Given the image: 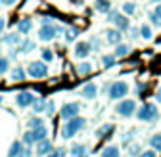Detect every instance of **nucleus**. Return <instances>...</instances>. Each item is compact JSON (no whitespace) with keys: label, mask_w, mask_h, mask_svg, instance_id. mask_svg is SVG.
I'll return each instance as SVG.
<instances>
[{"label":"nucleus","mask_w":161,"mask_h":157,"mask_svg":"<svg viewBox=\"0 0 161 157\" xmlns=\"http://www.w3.org/2000/svg\"><path fill=\"white\" fill-rule=\"evenodd\" d=\"M2 100H4V98H2V94H0V104H2Z\"/></svg>","instance_id":"obj_46"},{"label":"nucleus","mask_w":161,"mask_h":157,"mask_svg":"<svg viewBox=\"0 0 161 157\" xmlns=\"http://www.w3.org/2000/svg\"><path fill=\"white\" fill-rule=\"evenodd\" d=\"M102 65L104 67H113L115 65V56H111V54L102 56Z\"/></svg>","instance_id":"obj_30"},{"label":"nucleus","mask_w":161,"mask_h":157,"mask_svg":"<svg viewBox=\"0 0 161 157\" xmlns=\"http://www.w3.org/2000/svg\"><path fill=\"white\" fill-rule=\"evenodd\" d=\"M54 111H56V106H54V102H46V107H44V113H46L48 117H52V115H54Z\"/></svg>","instance_id":"obj_37"},{"label":"nucleus","mask_w":161,"mask_h":157,"mask_svg":"<svg viewBox=\"0 0 161 157\" xmlns=\"http://www.w3.org/2000/svg\"><path fill=\"white\" fill-rule=\"evenodd\" d=\"M35 50V41H31V38H25V41L19 42V52L21 54H29Z\"/></svg>","instance_id":"obj_21"},{"label":"nucleus","mask_w":161,"mask_h":157,"mask_svg":"<svg viewBox=\"0 0 161 157\" xmlns=\"http://www.w3.org/2000/svg\"><path fill=\"white\" fill-rule=\"evenodd\" d=\"M121 10H123V14L129 17V15H132L134 12H136V6H134V2H125L123 4V8H121Z\"/></svg>","instance_id":"obj_31"},{"label":"nucleus","mask_w":161,"mask_h":157,"mask_svg":"<svg viewBox=\"0 0 161 157\" xmlns=\"http://www.w3.org/2000/svg\"><path fill=\"white\" fill-rule=\"evenodd\" d=\"M90 44L88 42H77L75 44V57H79V60H85V57L90 54Z\"/></svg>","instance_id":"obj_13"},{"label":"nucleus","mask_w":161,"mask_h":157,"mask_svg":"<svg viewBox=\"0 0 161 157\" xmlns=\"http://www.w3.org/2000/svg\"><path fill=\"white\" fill-rule=\"evenodd\" d=\"M88 44H90L92 50H100V41L98 38H92V42H88Z\"/></svg>","instance_id":"obj_40"},{"label":"nucleus","mask_w":161,"mask_h":157,"mask_svg":"<svg viewBox=\"0 0 161 157\" xmlns=\"http://www.w3.org/2000/svg\"><path fill=\"white\" fill-rule=\"evenodd\" d=\"M115 111H117L119 117H132L134 111H136V102L134 100H129V98H123V100L117 104Z\"/></svg>","instance_id":"obj_5"},{"label":"nucleus","mask_w":161,"mask_h":157,"mask_svg":"<svg viewBox=\"0 0 161 157\" xmlns=\"http://www.w3.org/2000/svg\"><path fill=\"white\" fill-rule=\"evenodd\" d=\"M127 94H129V84L125 81H115L108 88V96L111 98V100H123Z\"/></svg>","instance_id":"obj_3"},{"label":"nucleus","mask_w":161,"mask_h":157,"mask_svg":"<svg viewBox=\"0 0 161 157\" xmlns=\"http://www.w3.org/2000/svg\"><path fill=\"white\" fill-rule=\"evenodd\" d=\"M153 14H155V15H157V17L161 19V4H157V6H155V10H153Z\"/></svg>","instance_id":"obj_42"},{"label":"nucleus","mask_w":161,"mask_h":157,"mask_svg":"<svg viewBox=\"0 0 161 157\" xmlns=\"http://www.w3.org/2000/svg\"><path fill=\"white\" fill-rule=\"evenodd\" d=\"M21 42V38H19V33H8L2 36V44H8V46H15Z\"/></svg>","instance_id":"obj_18"},{"label":"nucleus","mask_w":161,"mask_h":157,"mask_svg":"<svg viewBox=\"0 0 161 157\" xmlns=\"http://www.w3.org/2000/svg\"><path fill=\"white\" fill-rule=\"evenodd\" d=\"M150 21H152L153 25H157V27H161V19H159V17H157V15H155L153 12L150 14Z\"/></svg>","instance_id":"obj_38"},{"label":"nucleus","mask_w":161,"mask_h":157,"mask_svg":"<svg viewBox=\"0 0 161 157\" xmlns=\"http://www.w3.org/2000/svg\"><path fill=\"white\" fill-rule=\"evenodd\" d=\"M79 113H80V104H77V102H67V104H64L62 111H59V115H62L64 121L73 119V117H77Z\"/></svg>","instance_id":"obj_8"},{"label":"nucleus","mask_w":161,"mask_h":157,"mask_svg":"<svg viewBox=\"0 0 161 157\" xmlns=\"http://www.w3.org/2000/svg\"><path fill=\"white\" fill-rule=\"evenodd\" d=\"M155 100H157V102L161 104V86H159V88L155 90Z\"/></svg>","instance_id":"obj_43"},{"label":"nucleus","mask_w":161,"mask_h":157,"mask_svg":"<svg viewBox=\"0 0 161 157\" xmlns=\"http://www.w3.org/2000/svg\"><path fill=\"white\" fill-rule=\"evenodd\" d=\"M96 94H98V86L94 83H88V84H85L83 88H80V96L86 98V100H94Z\"/></svg>","instance_id":"obj_14"},{"label":"nucleus","mask_w":161,"mask_h":157,"mask_svg":"<svg viewBox=\"0 0 161 157\" xmlns=\"http://www.w3.org/2000/svg\"><path fill=\"white\" fill-rule=\"evenodd\" d=\"M77 35H79V31H77L75 27H69V29H65V31H64V36H65V42H73L75 38H77Z\"/></svg>","instance_id":"obj_28"},{"label":"nucleus","mask_w":161,"mask_h":157,"mask_svg":"<svg viewBox=\"0 0 161 157\" xmlns=\"http://www.w3.org/2000/svg\"><path fill=\"white\" fill-rule=\"evenodd\" d=\"M136 148H138V146H132V148H130V153H132V155H136V153H138V149H136Z\"/></svg>","instance_id":"obj_45"},{"label":"nucleus","mask_w":161,"mask_h":157,"mask_svg":"<svg viewBox=\"0 0 161 157\" xmlns=\"http://www.w3.org/2000/svg\"><path fill=\"white\" fill-rule=\"evenodd\" d=\"M113 130H115V127L111 123H106V125H102V127L94 132V136H96V140H104V138H108V136L113 134Z\"/></svg>","instance_id":"obj_11"},{"label":"nucleus","mask_w":161,"mask_h":157,"mask_svg":"<svg viewBox=\"0 0 161 157\" xmlns=\"http://www.w3.org/2000/svg\"><path fill=\"white\" fill-rule=\"evenodd\" d=\"M27 75L31 78H44L48 75V67L44 62H31L27 67Z\"/></svg>","instance_id":"obj_7"},{"label":"nucleus","mask_w":161,"mask_h":157,"mask_svg":"<svg viewBox=\"0 0 161 157\" xmlns=\"http://www.w3.org/2000/svg\"><path fill=\"white\" fill-rule=\"evenodd\" d=\"M129 54H130V46H129V44H123V42L117 44V46H115V52H113L115 57H125V56H129Z\"/></svg>","instance_id":"obj_22"},{"label":"nucleus","mask_w":161,"mask_h":157,"mask_svg":"<svg viewBox=\"0 0 161 157\" xmlns=\"http://www.w3.org/2000/svg\"><path fill=\"white\" fill-rule=\"evenodd\" d=\"M31 134H33V140H35V144H36V142H40V140H46V138H48V128H46V127L31 128Z\"/></svg>","instance_id":"obj_16"},{"label":"nucleus","mask_w":161,"mask_h":157,"mask_svg":"<svg viewBox=\"0 0 161 157\" xmlns=\"http://www.w3.org/2000/svg\"><path fill=\"white\" fill-rule=\"evenodd\" d=\"M71 157H88V149L80 144L71 146Z\"/></svg>","instance_id":"obj_20"},{"label":"nucleus","mask_w":161,"mask_h":157,"mask_svg":"<svg viewBox=\"0 0 161 157\" xmlns=\"http://www.w3.org/2000/svg\"><path fill=\"white\" fill-rule=\"evenodd\" d=\"M119 155H121V151L117 146H106L102 149V157H119Z\"/></svg>","instance_id":"obj_25"},{"label":"nucleus","mask_w":161,"mask_h":157,"mask_svg":"<svg viewBox=\"0 0 161 157\" xmlns=\"http://www.w3.org/2000/svg\"><path fill=\"white\" fill-rule=\"evenodd\" d=\"M35 102V96L31 94V92H19L17 96H15V104H17V107H29L31 104Z\"/></svg>","instance_id":"obj_9"},{"label":"nucleus","mask_w":161,"mask_h":157,"mask_svg":"<svg viewBox=\"0 0 161 157\" xmlns=\"http://www.w3.org/2000/svg\"><path fill=\"white\" fill-rule=\"evenodd\" d=\"M77 73H79L80 77H85V75H90V73H92V63H88V62H83V63H79V67H77Z\"/></svg>","instance_id":"obj_26"},{"label":"nucleus","mask_w":161,"mask_h":157,"mask_svg":"<svg viewBox=\"0 0 161 157\" xmlns=\"http://www.w3.org/2000/svg\"><path fill=\"white\" fill-rule=\"evenodd\" d=\"M8 69H10V60L4 56H0V75H4Z\"/></svg>","instance_id":"obj_33"},{"label":"nucleus","mask_w":161,"mask_h":157,"mask_svg":"<svg viewBox=\"0 0 161 157\" xmlns=\"http://www.w3.org/2000/svg\"><path fill=\"white\" fill-rule=\"evenodd\" d=\"M17 2V0H0V4H4V6H14Z\"/></svg>","instance_id":"obj_41"},{"label":"nucleus","mask_w":161,"mask_h":157,"mask_svg":"<svg viewBox=\"0 0 161 157\" xmlns=\"http://www.w3.org/2000/svg\"><path fill=\"white\" fill-rule=\"evenodd\" d=\"M25 77H27V71L23 69V67H15V69H12V81H25Z\"/></svg>","instance_id":"obj_23"},{"label":"nucleus","mask_w":161,"mask_h":157,"mask_svg":"<svg viewBox=\"0 0 161 157\" xmlns=\"http://www.w3.org/2000/svg\"><path fill=\"white\" fill-rule=\"evenodd\" d=\"M152 2H159V0H152Z\"/></svg>","instance_id":"obj_47"},{"label":"nucleus","mask_w":161,"mask_h":157,"mask_svg":"<svg viewBox=\"0 0 161 157\" xmlns=\"http://www.w3.org/2000/svg\"><path fill=\"white\" fill-rule=\"evenodd\" d=\"M4 27H6V19H4V17H0V33L4 31Z\"/></svg>","instance_id":"obj_44"},{"label":"nucleus","mask_w":161,"mask_h":157,"mask_svg":"<svg viewBox=\"0 0 161 157\" xmlns=\"http://www.w3.org/2000/svg\"><path fill=\"white\" fill-rule=\"evenodd\" d=\"M85 125H86V121L83 119V117H73V119H69V121H64V127H62V138L64 140H69V138H73V136L77 134V132H80L85 128Z\"/></svg>","instance_id":"obj_1"},{"label":"nucleus","mask_w":161,"mask_h":157,"mask_svg":"<svg viewBox=\"0 0 161 157\" xmlns=\"http://www.w3.org/2000/svg\"><path fill=\"white\" fill-rule=\"evenodd\" d=\"M150 148L153 151H161V134H153L150 138Z\"/></svg>","instance_id":"obj_27"},{"label":"nucleus","mask_w":161,"mask_h":157,"mask_svg":"<svg viewBox=\"0 0 161 157\" xmlns=\"http://www.w3.org/2000/svg\"><path fill=\"white\" fill-rule=\"evenodd\" d=\"M138 157H155V151L153 149H148V151H140Z\"/></svg>","instance_id":"obj_39"},{"label":"nucleus","mask_w":161,"mask_h":157,"mask_svg":"<svg viewBox=\"0 0 161 157\" xmlns=\"http://www.w3.org/2000/svg\"><path fill=\"white\" fill-rule=\"evenodd\" d=\"M108 21H111L121 33L123 31H129L130 29V23H129V17L125 15V14H119L117 10H111V12H108Z\"/></svg>","instance_id":"obj_4"},{"label":"nucleus","mask_w":161,"mask_h":157,"mask_svg":"<svg viewBox=\"0 0 161 157\" xmlns=\"http://www.w3.org/2000/svg\"><path fill=\"white\" fill-rule=\"evenodd\" d=\"M52 60H54V52L48 50V48H44L42 50V62L46 63V62H52Z\"/></svg>","instance_id":"obj_36"},{"label":"nucleus","mask_w":161,"mask_h":157,"mask_svg":"<svg viewBox=\"0 0 161 157\" xmlns=\"http://www.w3.org/2000/svg\"><path fill=\"white\" fill-rule=\"evenodd\" d=\"M136 117H138L140 121H144V123H152V121H155L157 117H159L157 106H155V104H142V106L136 109Z\"/></svg>","instance_id":"obj_2"},{"label":"nucleus","mask_w":161,"mask_h":157,"mask_svg":"<svg viewBox=\"0 0 161 157\" xmlns=\"http://www.w3.org/2000/svg\"><path fill=\"white\" fill-rule=\"evenodd\" d=\"M48 157H65V149H64V148H54V149L48 153Z\"/></svg>","instance_id":"obj_35"},{"label":"nucleus","mask_w":161,"mask_h":157,"mask_svg":"<svg viewBox=\"0 0 161 157\" xmlns=\"http://www.w3.org/2000/svg\"><path fill=\"white\" fill-rule=\"evenodd\" d=\"M106 38H108L109 44L117 46V44H121V41H123V33L119 29H109V31H106Z\"/></svg>","instance_id":"obj_12"},{"label":"nucleus","mask_w":161,"mask_h":157,"mask_svg":"<svg viewBox=\"0 0 161 157\" xmlns=\"http://www.w3.org/2000/svg\"><path fill=\"white\" fill-rule=\"evenodd\" d=\"M31 29H33V21L29 17H23L17 21V33L19 35H27V33H31Z\"/></svg>","instance_id":"obj_15"},{"label":"nucleus","mask_w":161,"mask_h":157,"mask_svg":"<svg viewBox=\"0 0 161 157\" xmlns=\"http://www.w3.org/2000/svg\"><path fill=\"white\" fill-rule=\"evenodd\" d=\"M94 8L100 14H108V12H111V2H109V0H96Z\"/></svg>","instance_id":"obj_19"},{"label":"nucleus","mask_w":161,"mask_h":157,"mask_svg":"<svg viewBox=\"0 0 161 157\" xmlns=\"http://www.w3.org/2000/svg\"><path fill=\"white\" fill-rule=\"evenodd\" d=\"M21 142L27 146V148H31V146H35V140H33V134H31V130H27L25 134H23V138H21Z\"/></svg>","instance_id":"obj_34"},{"label":"nucleus","mask_w":161,"mask_h":157,"mask_svg":"<svg viewBox=\"0 0 161 157\" xmlns=\"http://www.w3.org/2000/svg\"><path fill=\"white\" fill-rule=\"evenodd\" d=\"M138 35L144 38V41H150L152 38V29H150V25H140V29H138Z\"/></svg>","instance_id":"obj_29"},{"label":"nucleus","mask_w":161,"mask_h":157,"mask_svg":"<svg viewBox=\"0 0 161 157\" xmlns=\"http://www.w3.org/2000/svg\"><path fill=\"white\" fill-rule=\"evenodd\" d=\"M52 149H54V148H52V142H50L48 138H46V140H40V142H36V144H35V153H36L38 157L48 155Z\"/></svg>","instance_id":"obj_10"},{"label":"nucleus","mask_w":161,"mask_h":157,"mask_svg":"<svg viewBox=\"0 0 161 157\" xmlns=\"http://www.w3.org/2000/svg\"><path fill=\"white\" fill-rule=\"evenodd\" d=\"M33 111L35 113H44V107H46V100H42V98H35V102L31 104Z\"/></svg>","instance_id":"obj_24"},{"label":"nucleus","mask_w":161,"mask_h":157,"mask_svg":"<svg viewBox=\"0 0 161 157\" xmlns=\"http://www.w3.org/2000/svg\"><path fill=\"white\" fill-rule=\"evenodd\" d=\"M38 127H44V121L40 117H31L29 119V128H38Z\"/></svg>","instance_id":"obj_32"},{"label":"nucleus","mask_w":161,"mask_h":157,"mask_svg":"<svg viewBox=\"0 0 161 157\" xmlns=\"http://www.w3.org/2000/svg\"><path fill=\"white\" fill-rule=\"evenodd\" d=\"M23 149H25V144L19 142V140H15V142L10 146V149H8V157H19Z\"/></svg>","instance_id":"obj_17"},{"label":"nucleus","mask_w":161,"mask_h":157,"mask_svg":"<svg viewBox=\"0 0 161 157\" xmlns=\"http://www.w3.org/2000/svg\"><path fill=\"white\" fill-rule=\"evenodd\" d=\"M58 33H62V27H56L54 23H48V25H42L38 29V38L42 42H50L58 36Z\"/></svg>","instance_id":"obj_6"}]
</instances>
